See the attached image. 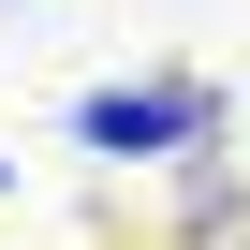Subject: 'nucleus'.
<instances>
[{"label": "nucleus", "mask_w": 250, "mask_h": 250, "mask_svg": "<svg viewBox=\"0 0 250 250\" xmlns=\"http://www.w3.org/2000/svg\"><path fill=\"white\" fill-rule=\"evenodd\" d=\"M206 133H221V88H88L74 103V147H103V162H162Z\"/></svg>", "instance_id": "nucleus-1"}]
</instances>
